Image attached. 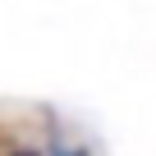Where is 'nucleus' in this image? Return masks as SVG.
<instances>
[{"instance_id": "obj_1", "label": "nucleus", "mask_w": 156, "mask_h": 156, "mask_svg": "<svg viewBox=\"0 0 156 156\" xmlns=\"http://www.w3.org/2000/svg\"><path fill=\"white\" fill-rule=\"evenodd\" d=\"M19 156H32V151H19Z\"/></svg>"}]
</instances>
